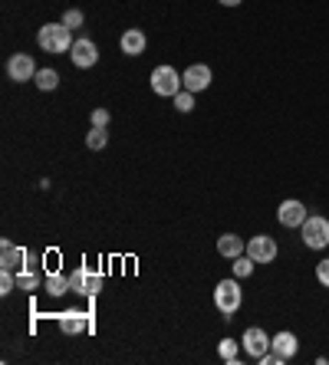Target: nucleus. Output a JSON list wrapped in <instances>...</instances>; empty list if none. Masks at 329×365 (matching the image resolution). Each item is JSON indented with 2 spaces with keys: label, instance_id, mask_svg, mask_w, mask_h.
Masks as SVG:
<instances>
[{
  "label": "nucleus",
  "instance_id": "7ed1b4c3",
  "mask_svg": "<svg viewBox=\"0 0 329 365\" xmlns=\"http://www.w3.org/2000/svg\"><path fill=\"white\" fill-rule=\"evenodd\" d=\"M300 352V339H296L293 332H277V336H270V352L260 359V365H283L290 362V359Z\"/></svg>",
  "mask_w": 329,
  "mask_h": 365
},
{
  "label": "nucleus",
  "instance_id": "aec40b11",
  "mask_svg": "<svg viewBox=\"0 0 329 365\" xmlns=\"http://www.w3.org/2000/svg\"><path fill=\"white\" fill-rule=\"evenodd\" d=\"M86 145H89L93 152H102V148L109 145V132H106V128H96V125H93V132L86 135Z\"/></svg>",
  "mask_w": 329,
  "mask_h": 365
},
{
  "label": "nucleus",
  "instance_id": "4468645a",
  "mask_svg": "<svg viewBox=\"0 0 329 365\" xmlns=\"http://www.w3.org/2000/svg\"><path fill=\"white\" fill-rule=\"evenodd\" d=\"M59 329L66 336H79V332L93 329V319H89V313H63L59 316Z\"/></svg>",
  "mask_w": 329,
  "mask_h": 365
},
{
  "label": "nucleus",
  "instance_id": "b1692460",
  "mask_svg": "<svg viewBox=\"0 0 329 365\" xmlns=\"http://www.w3.org/2000/svg\"><path fill=\"white\" fill-rule=\"evenodd\" d=\"M83 20H86V17H83V10H76V7L63 14V24H66L69 30H79V26H83Z\"/></svg>",
  "mask_w": 329,
  "mask_h": 365
},
{
  "label": "nucleus",
  "instance_id": "ddd939ff",
  "mask_svg": "<svg viewBox=\"0 0 329 365\" xmlns=\"http://www.w3.org/2000/svg\"><path fill=\"white\" fill-rule=\"evenodd\" d=\"M26 264V250L17 244H10V240H0V270H24Z\"/></svg>",
  "mask_w": 329,
  "mask_h": 365
},
{
  "label": "nucleus",
  "instance_id": "9d476101",
  "mask_svg": "<svg viewBox=\"0 0 329 365\" xmlns=\"http://www.w3.org/2000/svg\"><path fill=\"white\" fill-rule=\"evenodd\" d=\"M7 76L14 79V83H30V79L36 76V63L30 53H14L7 60Z\"/></svg>",
  "mask_w": 329,
  "mask_h": 365
},
{
  "label": "nucleus",
  "instance_id": "39448f33",
  "mask_svg": "<svg viewBox=\"0 0 329 365\" xmlns=\"http://www.w3.org/2000/svg\"><path fill=\"white\" fill-rule=\"evenodd\" d=\"M181 89H185V79L178 76L175 66H158V69H152V93H155V96L175 99Z\"/></svg>",
  "mask_w": 329,
  "mask_h": 365
},
{
  "label": "nucleus",
  "instance_id": "f03ea898",
  "mask_svg": "<svg viewBox=\"0 0 329 365\" xmlns=\"http://www.w3.org/2000/svg\"><path fill=\"white\" fill-rule=\"evenodd\" d=\"M241 303H244V289H241V283L234 280H221L218 287H214V306L221 309V316L224 319H231V316L241 309Z\"/></svg>",
  "mask_w": 329,
  "mask_h": 365
},
{
  "label": "nucleus",
  "instance_id": "1a4fd4ad",
  "mask_svg": "<svg viewBox=\"0 0 329 365\" xmlns=\"http://www.w3.org/2000/svg\"><path fill=\"white\" fill-rule=\"evenodd\" d=\"M69 60H73V66H79V69H93L96 63H99V46H96L93 40L79 36V40L73 43V50H69Z\"/></svg>",
  "mask_w": 329,
  "mask_h": 365
},
{
  "label": "nucleus",
  "instance_id": "bb28decb",
  "mask_svg": "<svg viewBox=\"0 0 329 365\" xmlns=\"http://www.w3.org/2000/svg\"><path fill=\"white\" fill-rule=\"evenodd\" d=\"M221 7H241V4H244V0H218Z\"/></svg>",
  "mask_w": 329,
  "mask_h": 365
},
{
  "label": "nucleus",
  "instance_id": "4be33fe9",
  "mask_svg": "<svg viewBox=\"0 0 329 365\" xmlns=\"http://www.w3.org/2000/svg\"><path fill=\"white\" fill-rule=\"evenodd\" d=\"M17 287H20L17 273H14V270H0V297H10Z\"/></svg>",
  "mask_w": 329,
  "mask_h": 365
},
{
  "label": "nucleus",
  "instance_id": "f8f14e48",
  "mask_svg": "<svg viewBox=\"0 0 329 365\" xmlns=\"http://www.w3.org/2000/svg\"><path fill=\"white\" fill-rule=\"evenodd\" d=\"M181 79H185V89L188 93H204L208 86H211V66H204V63H194V66H188L185 73H181Z\"/></svg>",
  "mask_w": 329,
  "mask_h": 365
},
{
  "label": "nucleus",
  "instance_id": "393cba45",
  "mask_svg": "<svg viewBox=\"0 0 329 365\" xmlns=\"http://www.w3.org/2000/svg\"><path fill=\"white\" fill-rule=\"evenodd\" d=\"M109 119H112L109 109H102V106H99V109H93V115H89V122H93L96 128H106V125H109Z\"/></svg>",
  "mask_w": 329,
  "mask_h": 365
},
{
  "label": "nucleus",
  "instance_id": "6ab92c4d",
  "mask_svg": "<svg viewBox=\"0 0 329 365\" xmlns=\"http://www.w3.org/2000/svg\"><path fill=\"white\" fill-rule=\"evenodd\" d=\"M231 264H234V267H231V270H234V277H237V280H247V277H250V273H253V267H257V264H253V260H250V257H247V254L234 257Z\"/></svg>",
  "mask_w": 329,
  "mask_h": 365
},
{
  "label": "nucleus",
  "instance_id": "412c9836",
  "mask_svg": "<svg viewBox=\"0 0 329 365\" xmlns=\"http://www.w3.org/2000/svg\"><path fill=\"white\" fill-rule=\"evenodd\" d=\"M237 349H241L237 339H221L218 342V356L224 359V362H237Z\"/></svg>",
  "mask_w": 329,
  "mask_h": 365
},
{
  "label": "nucleus",
  "instance_id": "0eeeda50",
  "mask_svg": "<svg viewBox=\"0 0 329 365\" xmlns=\"http://www.w3.org/2000/svg\"><path fill=\"white\" fill-rule=\"evenodd\" d=\"M241 349H244L253 362H260V359L270 352V336H267L260 326H250V329L241 336Z\"/></svg>",
  "mask_w": 329,
  "mask_h": 365
},
{
  "label": "nucleus",
  "instance_id": "dca6fc26",
  "mask_svg": "<svg viewBox=\"0 0 329 365\" xmlns=\"http://www.w3.org/2000/svg\"><path fill=\"white\" fill-rule=\"evenodd\" d=\"M218 254L228 257V260H234V257L247 254V244L237 237V234H221V237H218Z\"/></svg>",
  "mask_w": 329,
  "mask_h": 365
},
{
  "label": "nucleus",
  "instance_id": "6e6552de",
  "mask_svg": "<svg viewBox=\"0 0 329 365\" xmlns=\"http://www.w3.org/2000/svg\"><path fill=\"white\" fill-rule=\"evenodd\" d=\"M306 217H310V211H306V204L296 201V197H287V201L277 207V221L283 224V227H303Z\"/></svg>",
  "mask_w": 329,
  "mask_h": 365
},
{
  "label": "nucleus",
  "instance_id": "423d86ee",
  "mask_svg": "<svg viewBox=\"0 0 329 365\" xmlns=\"http://www.w3.org/2000/svg\"><path fill=\"white\" fill-rule=\"evenodd\" d=\"M277 254H280V247H277V240H273L270 234H257V237L247 240V257H250L257 267H260V264H273V260H277Z\"/></svg>",
  "mask_w": 329,
  "mask_h": 365
},
{
  "label": "nucleus",
  "instance_id": "a211bd4d",
  "mask_svg": "<svg viewBox=\"0 0 329 365\" xmlns=\"http://www.w3.org/2000/svg\"><path fill=\"white\" fill-rule=\"evenodd\" d=\"M34 83L40 86L43 93H53V89H56V86H59V73H56V69H36Z\"/></svg>",
  "mask_w": 329,
  "mask_h": 365
},
{
  "label": "nucleus",
  "instance_id": "5701e85b",
  "mask_svg": "<svg viewBox=\"0 0 329 365\" xmlns=\"http://www.w3.org/2000/svg\"><path fill=\"white\" fill-rule=\"evenodd\" d=\"M175 109H178V112H191V109H194V93L181 89V93L175 96Z\"/></svg>",
  "mask_w": 329,
  "mask_h": 365
},
{
  "label": "nucleus",
  "instance_id": "f3484780",
  "mask_svg": "<svg viewBox=\"0 0 329 365\" xmlns=\"http://www.w3.org/2000/svg\"><path fill=\"white\" fill-rule=\"evenodd\" d=\"M69 277H63V273H46V293H50V297H63V293H69Z\"/></svg>",
  "mask_w": 329,
  "mask_h": 365
},
{
  "label": "nucleus",
  "instance_id": "a878e982",
  "mask_svg": "<svg viewBox=\"0 0 329 365\" xmlns=\"http://www.w3.org/2000/svg\"><path fill=\"white\" fill-rule=\"evenodd\" d=\"M316 280H320V287H326V289H329V257L316 264Z\"/></svg>",
  "mask_w": 329,
  "mask_h": 365
},
{
  "label": "nucleus",
  "instance_id": "2eb2a0df",
  "mask_svg": "<svg viewBox=\"0 0 329 365\" xmlns=\"http://www.w3.org/2000/svg\"><path fill=\"white\" fill-rule=\"evenodd\" d=\"M145 43H148V36H145V30H138V26H132V30H126V34H122V40H118V46H122V53H126V56H142V53H145Z\"/></svg>",
  "mask_w": 329,
  "mask_h": 365
},
{
  "label": "nucleus",
  "instance_id": "9b49d317",
  "mask_svg": "<svg viewBox=\"0 0 329 365\" xmlns=\"http://www.w3.org/2000/svg\"><path fill=\"white\" fill-rule=\"evenodd\" d=\"M69 287H73V293H83V297H96L102 289V277L96 270H89V267H79L73 277H69Z\"/></svg>",
  "mask_w": 329,
  "mask_h": 365
},
{
  "label": "nucleus",
  "instance_id": "20e7f679",
  "mask_svg": "<svg viewBox=\"0 0 329 365\" xmlns=\"http://www.w3.org/2000/svg\"><path fill=\"white\" fill-rule=\"evenodd\" d=\"M300 234H303V244L310 247V250H326L329 247V217L310 214L303 221V227H300Z\"/></svg>",
  "mask_w": 329,
  "mask_h": 365
},
{
  "label": "nucleus",
  "instance_id": "f257e3e1",
  "mask_svg": "<svg viewBox=\"0 0 329 365\" xmlns=\"http://www.w3.org/2000/svg\"><path fill=\"white\" fill-rule=\"evenodd\" d=\"M36 43H40L43 53H69L76 40H73V30L66 24H46V26H40Z\"/></svg>",
  "mask_w": 329,
  "mask_h": 365
}]
</instances>
